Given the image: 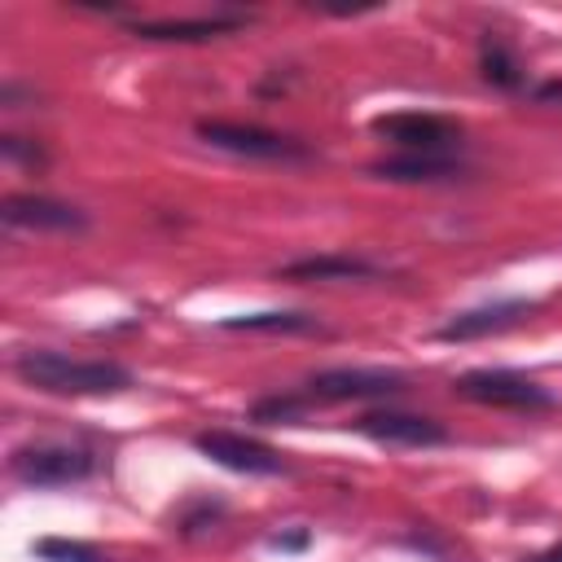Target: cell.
Listing matches in <instances>:
<instances>
[{"label": "cell", "mask_w": 562, "mask_h": 562, "mask_svg": "<svg viewBox=\"0 0 562 562\" xmlns=\"http://www.w3.org/2000/svg\"><path fill=\"white\" fill-rule=\"evenodd\" d=\"M13 373L48 395H114L132 386V373L114 360H70L61 351H22Z\"/></svg>", "instance_id": "6da1fadb"}, {"label": "cell", "mask_w": 562, "mask_h": 562, "mask_svg": "<svg viewBox=\"0 0 562 562\" xmlns=\"http://www.w3.org/2000/svg\"><path fill=\"white\" fill-rule=\"evenodd\" d=\"M9 470L26 487H70V483H83L97 470V457L88 448H79V443L35 439V443L13 448Z\"/></svg>", "instance_id": "7a4b0ae2"}, {"label": "cell", "mask_w": 562, "mask_h": 562, "mask_svg": "<svg viewBox=\"0 0 562 562\" xmlns=\"http://www.w3.org/2000/svg\"><path fill=\"white\" fill-rule=\"evenodd\" d=\"M452 391L461 400H474V404H492V408H518V413H540V408H553V391H544L540 382L514 373V369H470L452 382Z\"/></svg>", "instance_id": "3957f363"}, {"label": "cell", "mask_w": 562, "mask_h": 562, "mask_svg": "<svg viewBox=\"0 0 562 562\" xmlns=\"http://www.w3.org/2000/svg\"><path fill=\"white\" fill-rule=\"evenodd\" d=\"M198 136L224 154H241V158H263V162H303L312 158L307 145H299L294 136L255 127V123H224V119H202Z\"/></svg>", "instance_id": "277c9868"}, {"label": "cell", "mask_w": 562, "mask_h": 562, "mask_svg": "<svg viewBox=\"0 0 562 562\" xmlns=\"http://www.w3.org/2000/svg\"><path fill=\"white\" fill-rule=\"evenodd\" d=\"M373 136L400 145L404 154H448L461 140V127L439 119V114L400 110V114H378L373 119Z\"/></svg>", "instance_id": "5b68a950"}, {"label": "cell", "mask_w": 562, "mask_h": 562, "mask_svg": "<svg viewBox=\"0 0 562 562\" xmlns=\"http://www.w3.org/2000/svg\"><path fill=\"white\" fill-rule=\"evenodd\" d=\"M193 448L202 457H211L215 465L237 470V474H281L285 470L277 448L246 439V435H233V430H202V435H193Z\"/></svg>", "instance_id": "8992f818"}, {"label": "cell", "mask_w": 562, "mask_h": 562, "mask_svg": "<svg viewBox=\"0 0 562 562\" xmlns=\"http://www.w3.org/2000/svg\"><path fill=\"white\" fill-rule=\"evenodd\" d=\"M307 391L316 400H386L404 391V373L395 369H321L307 378Z\"/></svg>", "instance_id": "52a82bcc"}, {"label": "cell", "mask_w": 562, "mask_h": 562, "mask_svg": "<svg viewBox=\"0 0 562 562\" xmlns=\"http://www.w3.org/2000/svg\"><path fill=\"white\" fill-rule=\"evenodd\" d=\"M0 220L13 228H44V233H83L88 215L70 202L40 198V193H9L0 202Z\"/></svg>", "instance_id": "ba28073f"}, {"label": "cell", "mask_w": 562, "mask_h": 562, "mask_svg": "<svg viewBox=\"0 0 562 562\" xmlns=\"http://www.w3.org/2000/svg\"><path fill=\"white\" fill-rule=\"evenodd\" d=\"M536 303L531 299H496V303H483V307H470V312H457L452 321H443L435 334L443 342H470V338H487V334H501L509 325H518L522 316H531Z\"/></svg>", "instance_id": "9c48e42d"}, {"label": "cell", "mask_w": 562, "mask_h": 562, "mask_svg": "<svg viewBox=\"0 0 562 562\" xmlns=\"http://www.w3.org/2000/svg\"><path fill=\"white\" fill-rule=\"evenodd\" d=\"M356 430L369 435L373 443H404V448L448 443V430L435 417H422V413H364L356 422Z\"/></svg>", "instance_id": "30bf717a"}, {"label": "cell", "mask_w": 562, "mask_h": 562, "mask_svg": "<svg viewBox=\"0 0 562 562\" xmlns=\"http://www.w3.org/2000/svg\"><path fill=\"white\" fill-rule=\"evenodd\" d=\"M369 171L378 180H395V184H439V180H457L461 162L448 154H400V158L369 162Z\"/></svg>", "instance_id": "8fae6325"}, {"label": "cell", "mask_w": 562, "mask_h": 562, "mask_svg": "<svg viewBox=\"0 0 562 562\" xmlns=\"http://www.w3.org/2000/svg\"><path fill=\"white\" fill-rule=\"evenodd\" d=\"M281 277H290V281H373V277H382V268L369 259H356V255H312V259L285 263Z\"/></svg>", "instance_id": "7c38bea8"}, {"label": "cell", "mask_w": 562, "mask_h": 562, "mask_svg": "<svg viewBox=\"0 0 562 562\" xmlns=\"http://www.w3.org/2000/svg\"><path fill=\"white\" fill-rule=\"evenodd\" d=\"M246 18H180V22H136L132 31L140 40H176V44H202L237 31Z\"/></svg>", "instance_id": "4fadbf2b"}, {"label": "cell", "mask_w": 562, "mask_h": 562, "mask_svg": "<svg viewBox=\"0 0 562 562\" xmlns=\"http://www.w3.org/2000/svg\"><path fill=\"white\" fill-rule=\"evenodd\" d=\"M224 329H255V334H321V321L307 312H241L224 316Z\"/></svg>", "instance_id": "5bb4252c"}, {"label": "cell", "mask_w": 562, "mask_h": 562, "mask_svg": "<svg viewBox=\"0 0 562 562\" xmlns=\"http://www.w3.org/2000/svg\"><path fill=\"white\" fill-rule=\"evenodd\" d=\"M479 66H483V79L496 83V88H518L522 83V61L514 57V48L496 35H487L479 44Z\"/></svg>", "instance_id": "9a60e30c"}, {"label": "cell", "mask_w": 562, "mask_h": 562, "mask_svg": "<svg viewBox=\"0 0 562 562\" xmlns=\"http://www.w3.org/2000/svg\"><path fill=\"white\" fill-rule=\"evenodd\" d=\"M303 400L294 395H268V400H255L250 404V422H268V426H299L303 422Z\"/></svg>", "instance_id": "2e32d148"}, {"label": "cell", "mask_w": 562, "mask_h": 562, "mask_svg": "<svg viewBox=\"0 0 562 562\" xmlns=\"http://www.w3.org/2000/svg\"><path fill=\"white\" fill-rule=\"evenodd\" d=\"M35 553H40L44 562H101V553H97L92 544H79V540H57V536L40 540V544H35Z\"/></svg>", "instance_id": "e0dca14e"}, {"label": "cell", "mask_w": 562, "mask_h": 562, "mask_svg": "<svg viewBox=\"0 0 562 562\" xmlns=\"http://www.w3.org/2000/svg\"><path fill=\"white\" fill-rule=\"evenodd\" d=\"M0 154L9 162H26V167H44L48 162V154L35 140H26V136H0Z\"/></svg>", "instance_id": "ac0fdd59"}, {"label": "cell", "mask_w": 562, "mask_h": 562, "mask_svg": "<svg viewBox=\"0 0 562 562\" xmlns=\"http://www.w3.org/2000/svg\"><path fill=\"white\" fill-rule=\"evenodd\" d=\"M303 540H307V536H277V540H272V544H285V549H299V544H303Z\"/></svg>", "instance_id": "d6986e66"}, {"label": "cell", "mask_w": 562, "mask_h": 562, "mask_svg": "<svg viewBox=\"0 0 562 562\" xmlns=\"http://www.w3.org/2000/svg\"><path fill=\"white\" fill-rule=\"evenodd\" d=\"M531 562H562V544H558V549H549V553H540V558H531Z\"/></svg>", "instance_id": "ffe728a7"}]
</instances>
